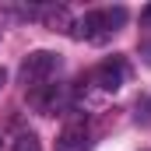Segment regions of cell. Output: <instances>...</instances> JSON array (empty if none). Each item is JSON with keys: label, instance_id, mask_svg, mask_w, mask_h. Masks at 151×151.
I'll use <instances>...</instances> for the list:
<instances>
[{"label": "cell", "instance_id": "obj_1", "mask_svg": "<svg viewBox=\"0 0 151 151\" xmlns=\"http://www.w3.org/2000/svg\"><path fill=\"white\" fill-rule=\"evenodd\" d=\"M127 21V7H113V11H91L84 14L81 21H74L70 35L81 39V42H106L116 28Z\"/></svg>", "mask_w": 151, "mask_h": 151}, {"label": "cell", "instance_id": "obj_2", "mask_svg": "<svg viewBox=\"0 0 151 151\" xmlns=\"http://www.w3.org/2000/svg\"><path fill=\"white\" fill-rule=\"evenodd\" d=\"M56 67H60V56H56V53H49V49H35V53H28L25 63H21V81L32 84V88H42L49 77L56 74Z\"/></svg>", "mask_w": 151, "mask_h": 151}, {"label": "cell", "instance_id": "obj_3", "mask_svg": "<svg viewBox=\"0 0 151 151\" xmlns=\"http://www.w3.org/2000/svg\"><path fill=\"white\" fill-rule=\"evenodd\" d=\"M123 77H127V63H123L119 56H113V60L99 63V70H95V84L106 88V91H116V88L123 84Z\"/></svg>", "mask_w": 151, "mask_h": 151}, {"label": "cell", "instance_id": "obj_4", "mask_svg": "<svg viewBox=\"0 0 151 151\" xmlns=\"http://www.w3.org/2000/svg\"><path fill=\"white\" fill-rule=\"evenodd\" d=\"M56 148L60 151H84L88 148V123H81V119L67 123L60 130V137H56Z\"/></svg>", "mask_w": 151, "mask_h": 151}, {"label": "cell", "instance_id": "obj_5", "mask_svg": "<svg viewBox=\"0 0 151 151\" xmlns=\"http://www.w3.org/2000/svg\"><path fill=\"white\" fill-rule=\"evenodd\" d=\"M60 99H63V91H60L56 84H49L46 91H32V106H35L39 113H56Z\"/></svg>", "mask_w": 151, "mask_h": 151}, {"label": "cell", "instance_id": "obj_6", "mask_svg": "<svg viewBox=\"0 0 151 151\" xmlns=\"http://www.w3.org/2000/svg\"><path fill=\"white\" fill-rule=\"evenodd\" d=\"M42 21H46L53 32H70V28H74L67 7H46V11H42Z\"/></svg>", "mask_w": 151, "mask_h": 151}, {"label": "cell", "instance_id": "obj_7", "mask_svg": "<svg viewBox=\"0 0 151 151\" xmlns=\"http://www.w3.org/2000/svg\"><path fill=\"white\" fill-rule=\"evenodd\" d=\"M11 151H42V141H39V134H32V130H21L14 137Z\"/></svg>", "mask_w": 151, "mask_h": 151}, {"label": "cell", "instance_id": "obj_8", "mask_svg": "<svg viewBox=\"0 0 151 151\" xmlns=\"http://www.w3.org/2000/svg\"><path fill=\"white\" fill-rule=\"evenodd\" d=\"M141 21H144V25H151V4L144 7V11H141Z\"/></svg>", "mask_w": 151, "mask_h": 151}, {"label": "cell", "instance_id": "obj_9", "mask_svg": "<svg viewBox=\"0 0 151 151\" xmlns=\"http://www.w3.org/2000/svg\"><path fill=\"white\" fill-rule=\"evenodd\" d=\"M141 53H144V60L151 63V42H144V46H141Z\"/></svg>", "mask_w": 151, "mask_h": 151}, {"label": "cell", "instance_id": "obj_10", "mask_svg": "<svg viewBox=\"0 0 151 151\" xmlns=\"http://www.w3.org/2000/svg\"><path fill=\"white\" fill-rule=\"evenodd\" d=\"M4 84H7V70L0 67V88H4Z\"/></svg>", "mask_w": 151, "mask_h": 151}]
</instances>
